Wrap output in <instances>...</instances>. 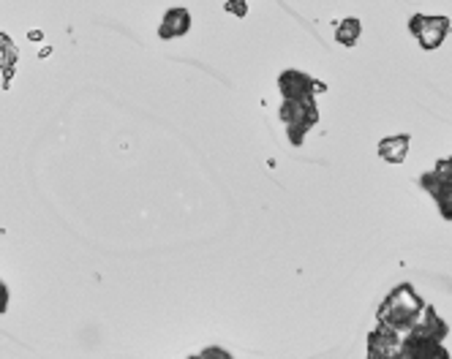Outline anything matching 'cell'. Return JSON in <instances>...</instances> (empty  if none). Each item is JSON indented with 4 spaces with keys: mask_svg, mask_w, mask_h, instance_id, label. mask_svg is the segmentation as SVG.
I'll list each match as a JSON object with an SVG mask.
<instances>
[{
    "mask_svg": "<svg viewBox=\"0 0 452 359\" xmlns=\"http://www.w3.org/2000/svg\"><path fill=\"white\" fill-rule=\"evenodd\" d=\"M281 120L286 123V133H289V142L295 147H303L305 142V133L319 123V109H316V101H286L281 106Z\"/></svg>",
    "mask_w": 452,
    "mask_h": 359,
    "instance_id": "7a4b0ae2",
    "label": "cell"
},
{
    "mask_svg": "<svg viewBox=\"0 0 452 359\" xmlns=\"http://www.w3.org/2000/svg\"><path fill=\"white\" fill-rule=\"evenodd\" d=\"M191 30V14L188 9H169L164 14L161 25H158V38L164 41H172V38H180Z\"/></svg>",
    "mask_w": 452,
    "mask_h": 359,
    "instance_id": "ba28073f",
    "label": "cell"
},
{
    "mask_svg": "<svg viewBox=\"0 0 452 359\" xmlns=\"http://www.w3.org/2000/svg\"><path fill=\"white\" fill-rule=\"evenodd\" d=\"M449 166H452V161L447 158V161L436 163L433 172H428V174L419 177V185L436 199L441 218H447V220L452 218V174H449Z\"/></svg>",
    "mask_w": 452,
    "mask_h": 359,
    "instance_id": "3957f363",
    "label": "cell"
},
{
    "mask_svg": "<svg viewBox=\"0 0 452 359\" xmlns=\"http://www.w3.org/2000/svg\"><path fill=\"white\" fill-rule=\"evenodd\" d=\"M409 133H398V136H387L379 142V158L387 163H403L409 155Z\"/></svg>",
    "mask_w": 452,
    "mask_h": 359,
    "instance_id": "9c48e42d",
    "label": "cell"
},
{
    "mask_svg": "<svg viewBox=\"0 0 452 359\" xmlns=\"http://www.w3.org/2000/svg\"><path fill=\"white\" fill-rule=\"evenodd\" d=\"M202 356H221V359H229V351H221V348H207V351H202Z\"/></svg>",
    "mask_w": 452,
    "mask_h": 359,
    "instance_id": "4fadbf2b",
    "label": "cell"
},
{
    "mask_svg": "<svg viewBox=\"0 0 452 359\" xmlns=\"http://www.w3.org/2000/svg\"><path fill=\"white\" fill-rule=\"evenodd\" d=\"M224 11L232 14V17H245L248 14V0H226Z\"/></svg>",
    "mask_w": 452,
    "mask_h": 359,
    "instance_id": "8fae6325",
    "label": "cell"
},
{
    "mask_svg": "<svg viewBox=\"0 0 452 359\" xmlns=\"http://www.w3.org/2000/svg\"><path fill=\"white\" fill-rule=\"evenodd\" d=\"M401 359H449V351L444 348V340H431L422 335L406 332V338H401L398 348Z\"/></svg>",
    "mask_w": 452,
    "mask_h": 359,
    "instance_id": "8992f818",
    "label": "cell"
},
{
    "mask_svg": "<svg viewBox=\"0 0 452 359\" xmlns=\"http://www.w3.org/2000/svg\"><path fill=\"white\" fill-rule=\"evenodd\" d=\"M409 30L422 49H439L444 44V38L449 36V17H441V14H431V17L428 14H414L409 19Z\"/></svg>",
    "mask_w": 452,
    "mask_h": 359,
    "instance_id": "277c9868",
    "label": "cell"
},
{
    "mask_svg": "<svg viewBox=\"0 0 452 359\" xmlns=\"http://www.w3.org/2000/svg\"><path fill=\"white\" fill-rule=\"evenodd\" d=\"M398 348H401V332L379 321V326L368 335V356L390 359V356H398Z\"/></svg>",
    "mask_w": 452,
    "mask_h": 359,
    "instance_id": "52a82bcc",
    "label": "cell"
},
{
    "mask_svg": "<svg viewBox=\"0 0 452 359\" xmlns=\"http://www.w3.org/2000/svg\"><path fill=\"white\" fill-rule=\"evenodd\" d=\"M9 299H11L9 286H6L3 281H0V313H6V310H9Z\"/></svg>",
    "mask_w": 452,
    "mask_h": 359,
    "instance_id": "7c38bea8",
    "label": "cell"
},
{
    "mask_svg": "<svg viewBox=\"0 0 452 359\" xmlns=\"http://www.w3.org/2000/svg\"><path fill=\"white\" fill-rule=\"evenodd\" d=\"M422 308H425V299L411 289V283H401L384 297V302L376 310V318L382 324L392 326V329L406 332L414 326V321L422 313Z\"/></svg>",
    "mask_w": 452,
    "mask_h": 359,
    "instance_id": "6da1fadb",
    "label": "cell"
},
{
    "mask_svg": "<svg viewBox=\"0 0 452 359\" xmlns=\"http://www.w3.org/2000/svg\"><path fill=\"white\" fill-rule=\"evenodd\" d=\"M278 90L286 101H311L313 93L324 90V85H316V79L303 74V71L289 68L278 76Z\"/></svg>",
    "mask_w": 452,
    "mask_h": 359,
    "instance_id": "5b68a950",
    "label": "cell"
},
{
    "mask_svg": "<svg viewBox=\"0 0 452 359\" xmlns=\"http://www.w3.org/2000/svg\"><path fill=\"white\" fill-rule=\"evenodd\" d=\"M360 36H362V25H360V19H357V17H343L340 22H335V38H338V44L357 46Z\"/></svg>",
    "mask_w": 452,
    "mask_h": 359,
    "instance_id": "30bf717a",
    "label": "cell"
}]
</instances>
